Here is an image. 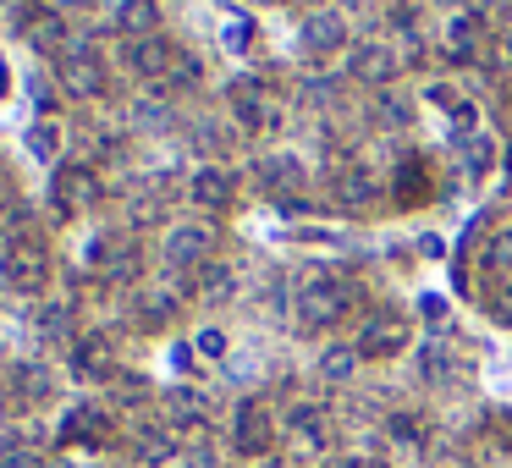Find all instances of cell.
I'll return each instance as SVG.
<instances>
[{
    "mask_svg": "<svg viewBox=\"0 0 512 468\" xmlns=\"http://www.w3.org/2000/svg\"><path fill=\"white\" fill-rule=\"evenodd\" d=\"M0 287L17 298H39L50 287V248L39 237H6L0 243Z\"/></svg>",
    "mask_w": 512,
    "mask_h": 468,
    "instance_id": "cell-1",
    "label": "cell"
},
{
    "mask_svg": "<svg viewBox=\"0 0 512 468\" xmlns=\"http://www.w3.org/2000/svg\"><path fill=\"white\" fill-rule=\"evenodd\" d=\"M353 309V287H347L336 270H314L298 292V325L303 331H320V325H336Z\"/></svg>",
    "mask_w": 512,
    "mask_h": 468,
    "instance_id": "cell-2",
    "label": "cell"
},
{
    "mask_svg": "<svg viewBox=\"0 0 512 468\" xmlns=\"http://www.w3.org/2000/svg\"><path fill=\"white\" fill-rule=\"evenodd\" d=\"M56 83L72 94V100H100V94L111 89V72H105L100 50H94L89 39H72V45L56 56Z\"/></svg>",
    "mask_w": 512,
    "mask_h": 468,
    "instance_id": "cell-3",
    "label": "cell"
},
{
    "mask_svg": "<svg viewBox=\"0 0 512 468\" xmlns=\"http://www.w3.org/2000/svg\"><path fill=\"white\" fill-rule=\"evenodd\" d=\"M12 28H17V39H23L28 50H39V56H61V50L72 45L67 17L50 12L45 0H23V6H17V17H12Z\"/></svg>",
    "mask_w": 512,
    "mask_h": 468,
    "instance_id": "cell-4",
    "label": "cell"
},
{
    "mask_svg": "<svg viewBox=\"0 0 512 468\" xmlns=\"http://www.w3.org/2000/svg\"><path fill=\"white\" fill-rule=\"evenodd\" d=\"M100 171L94 166H56V177H50V210L61 215V221H72V215H83V210H94L100 204Z\"/></svg>",
    "mask_w": 512,
    "mask_h": 468,
    "instance_id": "cell-5",
    "label": "cell"
},
{
    "mask_svg": "<svg viewBox=\"0 0 512 468\" xmlns=\"http://www.w3.org/2000/svg\"><path fill=\"white\" fill-rule=\"evenodd\" d=\"M215 226L210 221H182L166 232V243H160V254H166V270H204L215 265Z\"/></svg>",
    "mask_w": 512,
    "mask_h": 468,
    "instance_id": "cell-6",
    "label": "cell"
},
{
    "mask_svg": "<svg viewBox=\"0 0 512 468\" xmlns=\"http://www.w3.org/2000/svg\"><path fill=\"white\" fill-rule=\"evenodd\" d=\"M232 446L243 457H259V452H270V446H276V419H270V408L259 397L237 402V413H232Z\"/></svg>",
    "mask_w": 512,
    "mask_h": 468,
    "instance_id": "cell-7",
    "label": "cell"
},
{
    "mask_svg": "<svg viewBox=\"0 0 512 468\" xmlns=\"http://www.w3.org/2000/svg\"><path fill=\"white\" fill-rule=\"evenodd\" d=\"M358 358H391L408 347V320H402L397 309H375L364 325H358Z\"/></svg>",
    "mask_w": 512,
    "mask_h": 468,
    "instance_id": "cell-8",
    "label": "cell"
},
{
    "mask_svg": "<svg viewBox=\"0 0 512 468\" xmlns=\"http://www.w3.org/2000/svg\"><path fill=\"white\" fill-rule=\"evenodd\" d=\"M226 94H232V116H237V127H243V133H276V127H281L276 100H270L254 78H237Z\"/></svg>",
    "mask_w": 512,
    "mask_h": 468,
    "instance_id": "cell-9",
    "label": "cell"
},
{
    "mask_svg": "<svg viewBox=\"0 0 512 468\" xmlns=\"http://www.w3.org/2000/svg\"><path fill=\"white\" fill-rule=\"evenodd\" d=\"M182 45L171 34H149V39H127V72L149 83H166V72L177 67Z\"/></svg>",
    "mask_w": 512,
    "mask_h": 468,
    "instance_id": "cell-10",
    "label": "cell"
},
{
    "mask_svg": "<svg viewBox=\"0 0 512 468\" xmlns=\"http://www.w3.org/2000/svg\"><path fill=\"white\" fill-rule=\"evenodd\" d=\"M397 67H402L397 50L380 45V39H364V45L347 50V78L364 83V89H386V83L397 78Z\"/></svg>",
    "mask_w": 512,
    "mask_h": 468,
    "instance_id": "cell-11",
    "label": "cell"
},
{
    "mask_svg": "<svg viewBox=\"0 0 512 468\" xmlns=\"http://www.w3.org/2000/svg\"><path fill=\"white\" fill-rule=\"evenodd\" d=\"M6 397H12V408H45L50 397H56V375H50L45 364H12L6 369Z\"/></svg>",
    "mask_w": 512,
    "mask_h": 468,
    "instance_id": "cell-12",
    "label": "cell"
},
{
    "mask_svg": "<svg viewBox=\"0 0 512 468\" xmlns=\"http://www.w3.org/2000/svg\"><path fill=\"white\" fill-rule=\"evenodd\" d=\"M72 375L78 380H116V347L105 331H83L72 342Z\"/></svg>",
    "mask_w": 512,
    "mask_h": 468,
    "instance_id": "cell-13",
    "label": "cell"
},
{
    "mask_svg": "<svg viewBox=\"0 0 512 468\" xmlns=\"http://www.w3.org/2000/svg\"><path fill=\"white\" fill-rule=\"evenodd\" d=\"M61 446H105L111 441V413L100 408V402H78V408L61 419Z\"/></svg>",
    "mask_w": 512,
    "mask_h": 468,
    "instance_id": "cell-14",
    "label": "cell"
},
{
    "mask_svg": "<svg viewBox=\"0 0 512 468\" xmlns=\"http://www.w3.org/2000/svg\"><path fill=\"white\" fill-rule=\"evenodd\" d=\"M188 199L199 204V210H226V204L237 199V177L226 166H199L188 177Z\"/></svg>",
    "mask_w": 512,
    "mask_h": 468,
    "instance_id": "cell-15",
    "label": "cell"
},
{
    "mask_svg": "<svg viewBox=\"0 0 512 468\" xmlns=\"http://www.w3.org/2000/svg\"><path fill=\"white\" fill-rule=\"evenodd\" d=\"M182 298H188V292H182V281H160V287H149L144 298H138V325H149V331H155V325H171L182 314Z\"/></svg>",
    "mask_w": 512,
    "mask_h": 468,
    "instance_id": "cell-16",
    "label": "cell"
},
{
    "mask_svg": "<svg viewBox=\"0 0 512 468\" xmlns=\"http://www.w3.org/2000/svg\"><path fill=\"white\" fill-rule=\"evenodd\" d=\"M347 45V17L342 12H314L309 23H303V50H314V56H331V50Z\"/></svg>",
    "mask_w": 512,
    "mask_h": 468,
    "instance_id": "cell-17",
    "label": "cell"
},
{
    "mask_svg": "<svg viewBox=\"0 0 512 468\" xmlns=\"http://www.w3.org/2000/svg\"><path fill=\"white\" fill-rule=\"evenodd\" d=\"M287 435L298 452H325V441H331V430H325V413L314 408V402H298V408L287 413Z\"/></svg>",
    "mask_w": 512,
    "mask_h": 468,
    "instance_id": "cell-18",
    "label": "cell"
},
{
    "mask_svg": "<svg viewBox=\"0 0 512 468\" xmlns=\"http://www.w3.org/2000/svg\"><path fill=\"white\" fill-rule=\"evenodd\" d=\"M182 446H177V430L171 424H144V430L133 435V457H138V468H160V463H171Z\"/></svg>",
    "mask_w": 512,
    "mask_h": 468,
    "instance_id": "cell-19",
    "label": "cell"
},
{
    "mask_svg": "<svg viewBox=\"0 0 512 468\" xmlns=\"http://www.w3.org/2000/svg\"><path fill=\"white\" fill-rule=\"evenodd\" d=\"M166 424L171 430H204V424H210V402L188 386L166 391Z\"/></svg>",
    "mask_w": 512,
    "mask_h": 468,
    "instance_id": "cell-20",
    "label": "cell"
},
{
    "mask_svg": "<svg viewBox=\"0 0 512 468\" xmlns=\"http://www.w3.org/2000/svg\"><path fill=\"white\" fill-rule=\"evenodd\" d=\"M116 34L127 39L160 34V0H116Z\"/></svg>",
    "mask_w": 512,
    "mask_h": 468,
    "instance_id": "cell-21",
    "label": "cell"
},
{
    "mask_svg": "<svg viewBox=\"0 0 512 468\" xmlns=\"http://www.w3.org/2000/svg\"><path fill=\"white\" fill-rule=\"evenodd\" d=\"M259 182H265L270 199H287L292 188H303V160H298V155H270V160H259Z\"/></svg>",
    "mask_w": 512,
    "mask_h": 468,
    "instance_id": "cell-22",
    "label": "cell"
},
{
    "mask_svg": "<svg viewBox=\"0 0 512 468\" xmlns=\"http://www.w3.org/2000/svg\"><path fill=\"white\" fill-rule=\"evenodd\" d=\"M28 325H34L45 342H78V336H72V309L67 303H39V309L28 314Z\"/></svg>",
    "mask_w": 512,
    "mask_h": 468,
    "instance_id": "cell-23",
    "label": "cell"
},
{
    "mask_svg": "<svg viewBox=\"0 0 512 468\" xmlns=\"http://www.w3.org/2000/svg\"><path fill=\"white\" fill-rule=\"evenodd\" d=\"M375 122L380 127H391V133H408V122H413V100L402 89H380V100H375Z\"/></svg>",
    "mask_w": 512,
    "mask_h": 468,
    "instance_id": "cell-24",
    "label": "cell"
},
{
    "mask_svg": "<svg viewBox=\"0 0 512 468\" xmlns=\"http://www.w3.org/2000/svg\"><path fill=\"white\" fill-rule=\"evenodd\" d=\"M353 369H358V347L331 342V347L320 353V375H325V380H336V386H342V380H353Z\"/></svg>",
    "mask_w": 512,
    "mask_h": 468,
    "instance_id": "cell-25",
    "label": "cell"
},
{
    "mask_svg": "<svg viewBox=\"0 0 512 468\" xmlns=\"http://www.w3.org/2000/svg\"><path fill=\"white\" fill-rule=\"evenodd\" d=\"M0 468H45V463H39V446L34 441L6 435V441H0Z\"/></svg>",
    "mask_w": 512,
    "mask_h": 468,
    "instance_id": "cell-26",
    "label": "cell"
},
{
    "mask_svg": "<svg viewBox=\"0 0 512 468\" xmlns=\"http://www.w3.org/2000/svg\"><path fill=\"white\" fill-rule=\"evenodd\" d=\"M199 78H204L199 56H188V50H182V56H177V67H171V72H166V83H160V94H182V89H193Z\"/></svg>",
    "mask_w": 512,
    "mask_h": 468,
    "instance_id": "cell-27",
    "label": "cell"
},
{
    "mask_svg": "<svg viewBox=\"0 0 512 468\" xmlns=\"http://www.w3.org/2000/svg\"><path fill=\"white\" fill-rule=\"evenodd\" d=\"M331 193L342 204H369V193H375V182L364 177V171H342V177H331Z\"/></svg>",
    "mask_w": 512,
    "mask_h": 468,
    "instance_id": "cell-28",
    "label": "cell"
},
{
    "mask_svg": "<svg viewBox=\"0 0 512 468\" xmlns=\"http://www.w3.org/2000/svg\"><path fill=\"white\" fill-rule=\"evenodd\" d=\"M232 287H237L232 265H204V270H199V292H204V298H210V303H221V298H226V292H232Z\"/></svg>",
    "mask_w": 512,
    "mask_h": 468,
    "instance_id": "cell-29",
    "label": "cell"
},
{
    "mask_svg": "<svg viewBox=\"0 0 512 468\" xmlns=\"http://www.w3.org/2000/svg\"><path fill=\"white\" fill-rule=\"evenodd\" d=\"M490 314H496L501 325H512V281H496V287H490Z\"/></svg>",
    "mask_w": 512,
    "mask_h": 468,
    "instance_id": "cell-30",
    "label": "cell"
},
{
    "mask_svg": "<svg viewBox=\"0 0 512 468\" xmlns=\"http://www.w3.org/2000/svg\"><path fill=\"white\" fill-rule=\"evenodd\" d=\"M28 149H34L39 160H50V155H56V127H50V122H39L34 133H28Z\"/></svg>",
    "mask_w": 512,
    "mask_h": 468,
    "instance_id": "cell-31",
    "label": "cell"
},
{
    "mask_svg": "<svg viewBox=\"0 0 512 468\" xmlns=\"http://www.w3.org/2000/svg\"><path fill=\"white\" fill-rule=\"evenodd\" d=\"M182 468H221V457H215V446H188V457H182Z\"/></svg>",
    "mask_w": 512,
    "mask_h": 468,
    "instance_id": "cell-32",
    "label": "cell"
},
{
    "mask_svg": "<svg viewBox=\"0 0 512 468\" xmlns=\"http://www.w3.org/2000/svg\"><path fill=\"white\" fill-rule=\"evenodd\" d=\"M485 259H490L496 270H507V276H512V237H496V243L485 248Z\"/></svg>",
    "mask_w": 512,
    "mask_h": 468,
    "instance_id": "cell-33",
    "label": "cell"
},
{
    "mask_svg": "<svg viewBox=\"0 0 512 468\" xmlns=\"http://www.w3.org/2000/svg\"><path fill=\"white\" fill-rule=\"evenodd\" d=\"M391 435H397V441H408V446H419V419L397 413V419H391Z\"/></svg>",
    "mask_w": 512,
    "mask_h": 468,
    "instance_id": "cell-34",
    "label": "cell"
},
{
    "mask_svg": "<svg viewBox=\"0 0 512 468\" xmlns=\"http://www.w3.org/2000/svg\"><path fill=\"white\" fill-rule=\"evenodd\" d=\"M12 210H17V182L0 171V215H12Z\"/></svg>",
    "mask_w": 512,
    "mask_h": 468,
    "instance_id": "cell-35",
    "label": "cell"
},
{
    "mask_svg": "<svg viewBox=\"0 0 512 468\" xmlns=\"http://www.w3.org/2000/svg\"><path fill=\"white\" fill-rule=\"evenodd\" d=\"M50 12H61V17H72V12H94V0H45Z\"/></svg>",
    "mask_w": 512,
    "mask_h": 468,
    "instance_id": "cell-36",
    "label": "cell"
},
{
    "mask_svg": "<svg viewBox=\"0 0 512 468\" xmlns=\"http://www.w3.org/2000/svg\"><path fill=\"white\" fill-rule=\"evenodd\" d=\"M199 347H204V353H210V358H221L226 336H221V331H204V336H199Z\"/></svg>",
    "mask_w": 512,
    "mask_h": 468,
    "instance_id": "cell-37",
    "label": "cell"
}]
</instances>
